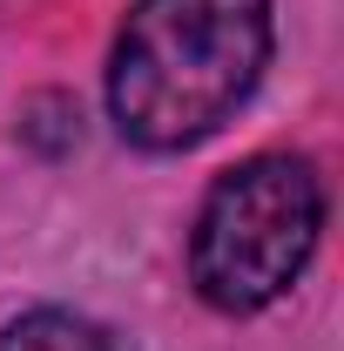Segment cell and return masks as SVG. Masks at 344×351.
<instances>
[{
	"label": "cell",
	"mask_w": 344,
	"mask_h": 351,
	"mask_svg": "<svg viewBox=\"0 0 344 351\" xmlns=\"http://www.w3.org/2000/svg\"><path fill=\"white\" fill-rule=\"evenodd\" d=\"M263 61L270 0H135L108 61V115L135 149H196L250 101Z\"/></svg>",
	"instance_id": "cell-1"
},
{
	"label": "cell",
	"mask_w": 344,
	"mask_h": 351,
	"mask_svg": "<svg viewBox=\"0 0 344 351\" xmlns=\"http://www.w3.org/2000/svg\"><path fill=\"white\" fill-rule=\"evenodd\" d=\"M324 230V182L297 156H250L196 210L189 277L216 311H263L304 277Z\"/></svg>",
	"instance_id": "cell-2"
},
{
	"label": "cell",
	"mask_w": 344,
	"mask_h": 351,
	"mask_svg": "<svg viewBox=\"0 0 344 351\" xmlns=\"http://www.w3.org/2000/svg\"><path fill=\"white\" fill-rule=\"evenodd\" d=\"M0 351H129L122 331H108V324H95L82 311H21L7 331H0Z\"/></svg>",
	"instance_id": "cell-3"
}]
</instances>
